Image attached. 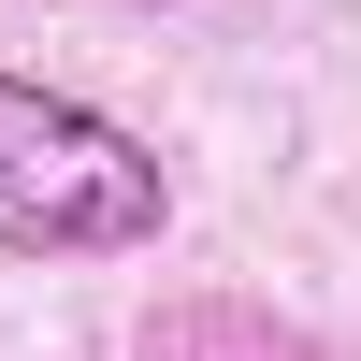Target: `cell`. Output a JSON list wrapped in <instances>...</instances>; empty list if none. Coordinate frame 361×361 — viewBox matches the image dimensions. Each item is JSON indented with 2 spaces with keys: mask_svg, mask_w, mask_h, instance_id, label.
<instances>
[{
  "mask_svg": "<svg viewBox=\"0 0 361 361\" xmlns=\"http://www.w3.org/2000/svg\"><path fill=\"white\" fill-rule=\"evenodd\" d=\"M159 217H173V173L145 130H116L73 87L0 73V246L15 260H130L159 246Z\"/></svg>",
  "mask_w": 361,
  "mask_h": 361,
  "instance_id": "obj_1",
  "label": "cell"
},
{
  "mask_svg": "<svg viewBox=\"0 0 361 361\" xmlns=\"http://www.w3.org/2000/svg\"><path fill=\"white\" fill-rule=\"evenodd\" d=\"M145 361H333V347L289 333V318H260V304H231V289H202V304L145 318Z\"/></svg>",
  "mask_w": 361,
  "mask_h": 361,
  "instance_id": "obj_2",
  "label": "cell"
}]
</instances>
